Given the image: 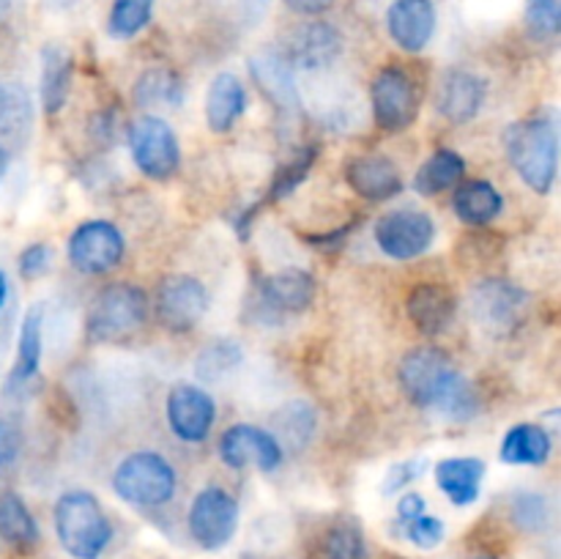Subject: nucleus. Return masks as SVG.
<instances>
[{
	"label": "nucleus",
	"mask_w": 561,
	"mask_h": 559,
	"mask_svg": "<svg viewBox=\"0 0 561 559\" xmlns=\"http://www.w3.org/2000/svg\"><path fill=\"white\" fill-rule=\"evenodd\" d=\"M398 381L416 409H436L447 420L466 422L480 414V395L469 378L436 345H422L400 360Z\"/></svg>",
	"instance_id": "obj_1"
},
{
	"label": "nucleus",
	"mask_w": 561,
	"mask_h": 559,
	"mask_svg": "<svg viewBox=\"0 0 561 559\" xmlns=\"http://www.w3.org/2000/svg\"><path fill=\"white\" fill-rule=\"evenodd\" d=\"M53 524L58 543L75 559H99L113 543V524L102 502L82 488L60 493L53 510Z\"/></svg>",
	"instance_id": "obj_2"
},
{
	"label": "nucleus",
	"mask_w": 561,
	"mask_h": 559,
	"mask_svg": "<svg viewBox=\"0 0 561 559\" xmlns=\"http://www.w3.org/2000/svg\"><path fill=\"white\" fill-rule=\"evenodd\" d=\"M510 164L537 195L553 190L559 170V132L551 118H524L504 135Z\"/></svg>",
	"instance_id": "obj_3"
},
{
	"label": "nucleus",
	"mask_w": 561,
	"mask_h": 559,
	"mask_svg": "<svg viewBox=\"0 0 561 559\" xmlns=\"http://www.w3.org/2000/svg\"><path fill=\"white\" fill-rule=\"evenodd\" d=\"M115 497L135 507H162L179 491V475L164 455L137 449L118 460L113 471Z\"/></svg>",
	"instance_id": "obj_4"
},
{
	"label": "nucleus",
	"mask_w": 561,
	"mask_h": 559,
	"mask_svg": "<svg viewBox=\"0 0 561 559\" xmlns=\"http://www.w3.org/2000/svg\"><path fill=\"white\" fill-rule=\"evenodd\" d=\"M148 318V296L140 285H104L91 301L85 329L91 343H121L131 338Z\"/></svg>",
	"instance_id": "obj_5"
},
{
	"label": "nucleus",
	"mask_w": 561,
	"mask_h": 559,
	"mask_svg": "<svg viewBox=\"0 0 561 559\" xmlns=\"http://www.w3.org/2000/svg\"><path fill=\"white\" fill-rule=\"evenodd\" d=\"M469 307L477 327L485 329L493 338H504V334H513L526 321L529 294L518 283L491 277L471 288Z\"/></svg>",
	"instance_id": "obj_6"
},
{
	"label": "nucleus",
	"mask_w": 561,
	"mask_h": 559,
	"mask_svg": "<svg viewBox=\"0 0 561 559\" xmlns=\"http://www.w3.org/2000/svg\"><path fill=\"white\" fill-rule=\"evenodd\" d=\"M126 140H129V153L137 170L146 179L168 181L170 175H175L181 164V146L168 121L159 115H140L131 121Z\"/></svg>",
	"instance_id": "obj_7"
},
{
	"label": "nucleus",
	"mask_w": 561,
	"mask_h": 559,
	"mask_svg": "<svg viewBox=\"0 0 561 559\" xmlns=\"http://www.w3.org/2000/svg\"><path fill=\"white\" fill-rule=\"evenodd\" d=\"M126 252V239L110 219H88L69 236L66 255L80 274L102 277L121 266Z\"/></svg>",
	"instance_id": "obj_8"
},
{
	"label": "nucleus",
	"mask_w": 561,
	"mask_h": 559,
	"mask_svg": "<svg viewBox=\"0 0 561 559\" xmlns=\"http://www.w3.org/2000/svg\"><path fill=\"white\" fill-rule=\"evenodd\" d=\"M190 535L203 551H219L239 532V502L219 486H206L190 504Z\"/></svg>",
	"instance_id": "obj_9"
},
{
	"label": "nucleus",
	"mask_w": 561,
	"mask_h": 559,
	"mask_svg": "<svg viewBox=\"0 0 561 559\" xmlns=\"http://www.w3.org/2000/svg\"><path fill=\"white\" fill-rule=\"evenodd\" d=\"M373 236L378 250L392 261H416L436 241V223L420 208H394L378 219Z\"/></svg>",
	"instance_id": "obj_10"
},
{
	"label": "nucleus",
	"mask_w": 561,
	"mask_h": 559,
	"mask_svg": "<svg viewBox=\"0 0 561 559\" xmlns=\"http://www.w3.org/2000/svg\"><path fill=\"white\" fill-rule=\"evenodd\" d=\"M370 102L373 118H376L378 129L383 132L409 129L416 118V110H420L414 80L400 66H387V69L378 71L370 85Z\"/></svg>",
	"instance_id": "obj_11"
},
{
	"label": "nucleus",
	"mask_w": 561,
	"mask_h": 559,
	"mask_svg": "<svg viewBox=\"0 0 561 559\" xmlns=\"http://www.w3.org/2000/svg\"><path fill=\"white\" fill-rule=\"evenodd\" d=\"M208 290L206 285L190 274H173V277L162 280L157 288V321L162 323L168 332H190L206 316Z\"/></svg>",
	"instance_id": "obj_12"
},
{
	"label": "nucleus",
	"mask_w": 561,
	"mask_h": 559,
	"mask_svg": "<svg viewBox=\"0 0 561 559\" xmlns=\"http://www.w3.org/2000/svg\"><path fill=\"white\" fill-rule=\"evenodd\" d=\"M164 420L175 438L186 444H203L217 422V403L211 392L197 384H179L164 400Z\"/></svg>",
	"instance_id": "obj_13"
},
{
	"label": "nucleus",
	"mask_w": 561,
	"mask_h": 559,
	"mask_svg": "<svg viewBox=\"0 0 561 559\" xmlns=\"http://www.w3.org/2000/svg\"><path fill=\"white\" fill-rule=\"evenodd\" d=\"M219 458L228 469H247V466H255L261 471H277L283 466L285 449L279 447V442L274 438L272 431H263V427L239 425L228 427L219 438Z\"/></svg>",
	"instance_id": "obj_14"
},
{
	"label": "nucleus",
	"mask_w": 561,
	"mask_h": 559,
	"mask_svg": "<svg viewBox=\"0 0 561 559\" xmlns=\"http://www.w3.org/2000/svg\"><path fill=\"white\" fill-rule=\"evenodd\" d=\"M250 75L255 85L261 88L263 96L274 104L283 118L299 113V82H296V69L290 66L288 55L283 49L263 47L250 58Z\"/></svg>",
	"instance_id": "obj_15"
},
{
	"label": "nucleus",
	"mask_w": 561,
	"mask_h": 559,
	"mask_svg": "<svg viewBox=\"0 0 561 559\" xmlns=\"http://www.w3.org/2000/svg\"><path fill=\"white\" fill-rule=\"evenodd\" d=\"M285 55L296 71H323L343 55V36L329 22H307L296 27Z\"/></svg>",
	"instance_id": "obj_16"
},
{
	"label": "nucleus",
	"mask_w": 561,
	"mask_h": 559,
	"mask_svg": "<svg viewBox=\"0 0 561 559\" xmlns=\"http://www.w3.org/2000/svg\"><path fill=\"white\" fill-rule=\"evenodd\" d=\"M488 85L482 77L471 75V71L455 69L447 71L438 85L436 93V110L444 121L455 126H463L480 115L482 104H485Z\"/></svg>",
	"instance_id": "obj_17"
},
{
	"label": "nucleus",
	"mask_w": 561,
	"mask_h": 559,
	"mask_svg": "<svg viewBox=\"0 0 561 559\" xmlns=\"http://www.w3.org/2000/svg\"><path fill=\"white\" fill-rule=\"evenodd\" d=\"M387 31L403 53H422L436 33L433 0H394L387 11Z\"/></svg>",
	"instance_id": "obj_18"
},
{
	"label": "nucleus",
	"mask_w": 561,
	"mask_h": 559,
	"mask_svg": "<svg viewBox=\"0 0 561 559\" xmlns=\"http://www.w3.org/2000/svg\"><path fill=\"white\" fill-rule=\"evenodd\" d=\"M345 181L359 197L370 203L392 201L403 192V175L392 159L381 153H365L345 164Z\"/></svg>",
	"instance_id": "obj_19"
},
{
	"label": "nucleus",
	"mask_w": 561,
	"mask_h": 559,
	"mask_svg": "<svg viewBox=\"0 0 561 559\" xmlns=\"http://www.w3.org/2000/svg\"><path fill=\"white\" fill-rule=\"evenodd\" d=\"M263 310L272 316H296L305 312L316 299V280L305 269H285V272L268 274L257 285Z\"/></svg>",
	"instance_id": "obj_20"
},
{
	"label": "nucleus",
	"mask_w": 561,
	"mask_h": 559,
	"mask_svg": "<svg viewBox=\"0 0 561 559\" xmlns=\"http://www.w3.org/2000/svg\"><path fill=\"white\" fill-rule=\"evenodd\" d=\"M405 316L425 338H438L453 327L458 316V299L438 283H422L405 299Z\"/></svg>",
	"instance_id": "obj_21"
},
{
	"label": "nucleus",
	"mask_w": 561,
	"mask_h": 559,
	"mask_svg": "<svg viewBox=\"0 0 561 559\" xmlns=\"http://www.w3.org/2000/svg\"><path fill=\"white\" fill-rule=\"evenodd\" d=\"M247 88L233 71H219L206 93V126L214 135H228L247 110Z\"/></svg>",
	"instance_id": "obj_22"
},
{
	"label": "nucleus",
	"mask_w": 561,
	"mask_h": 559,
	"mask_svg": "<svg viewBox=\"0 0 561 559\" xmlns=\"http://www.w3.org/2000/svg\"><path fill=\"white\" fill-rule=\"evenodd\" d=\"M482 480H485V460L474 455L444 458L436 464V486L455 507H469L480 499Z\"/></svg>",
	"instance_id": "obj_23"
},
{
	"label": "nucleus",
	"mask_w": 561,
	"mask_h": 559,
	"mask_svg": "<svg viewBox=\"0 0 561 559\" xmlns=\"http://www.w3.org/2000/svg\"><path fill=\"white\" fill-rule=\"evenodd\" d=\"M453 212L458 214L460 223L482 228L504 212V195L496 184L485 179L463 181L453 192Z\"/></svg>",
	"instance_id": "obj_24"
},
{
	"label": "nucleus",
	"mask_w": 561,
	"mask_h": 559,
	"mask_svg": "<svg viewBox=\"0 0 561 559\" xmlns=\"http://www.w3.org/2000/svg\"><path fill=\"white\" fill-rule=\"evenodd\" d=\"M553 453L551 433L535 422H520L504 433L499 458L510 466H542Z\"/></svg>",
	"instance_id": "obj_25"
},
{
	"label": "nucleus",
	"mask_w": 561,
	"mask_h": 559,
	"mask_svg": "<svg viewBox=\"0 0 561 559\" xmlns=\"http://www.w3.org/2000/svg\"><path fill=\"white\" fill-rule=\"evenodd\" d=\"M71 75H75L71 55L58 44H47L42 49V82H38L42 110L47 115L60 113L66 107V99H69L71 91Z\"/></svg>",
	"instance_id": "obj_26"
},
{
	"label": "nucleus",
	"mask_w": 561,
	"mask_h": 559,
	"mask_svg": "<svg viewBox=\"0 0 561 559\" xmlns=\"http://www.w3.org/2000/svg\"><path fill=\"white\" fill-rule=\"evenodd\" d=\"M466 173V162L455 148H438L433 151L425 162L420 164L414 175V190L420 192L422 197L442 195V192L453 190V186L460 184Z\"/></svg>",
	"instance_id": "obj_27"
},
{
	"label": "nucleus",
	"mask_w": 561,
	"mask_h": 559,
	"mask_svg": "<svg viewBox=\"0 0 561 559\" xmlns=\"http://www.w3.org/2000/svg\"><path fill=\"white\" fill-rule=\"evenodd\" d=\"M42 307H31L20 323V338H16V360L9 373V387H22L31 378H36L42 367Z\"/></svg>",
	"instance_id": "obj_28"
},
{
	"label": "nucleus",
	"mask_w": 561,
	"mask_h": 559,
	"mask_svg": "<svg viewBox=\"0 0 561 559\" xmlns=\"http://www.w3.org/2000/svg\"><path fill=\"white\" fill-rule=\"evenodd\" d=\"M131 99L137 107H179L184 102V82L173 69L151 66L135 80Z\"/></svg>",
	"instance_id": "obj_29"
},
{
	"label": "nucleus",
	"mask_w": 561,
	"mask_h": 559,
	"mask_svg": "<svg viewBox=\"0 0 561 559\" xmlns=\"http://www.w3.org/2000/svg\"><path fill=\"white\" fill-rule=\"evenodd\" d=\"M318 414L310 403L305 400H294V403L283 406L274 417V438L279 442V447L288 449V453H301V449L310 444L312 433H316Z\"/></svg>",
	"instance_id": "obj_30"
},
{
	"label": "nucleus",
	"mask_w": 561,
	"mask_h": 559,
	"mask_svg": "<svg viewBox=\"0 0 561 559\" xmlns=\"http://www.w3.org/2000/svg\"><path fill=\"white\" fill-rule=\"evenodd\" d=\"M0 537L11 546L27 548L38 543V524L25 499L14 491L0 493Z\"/></svg>",
	"instance_id": "obj_31"
},
{
	"label": "nucleus",
	"mask_w": 561,
	"mask_h": 559,
	"mask_svg": "<svg viewBox=\"0 0 561 559\" xmlns=\"http://www.w3.org/2000/svg\"><path fill=\"white\" fill-rule=\"evenodd\" d=\"M241 362H244V351H241V345L236 343V340L217 338L211 340L201 354H197L195 373L201 381L214 384V381H222L225 376H230Z\"/></svg>",
	"instance_id": "obj_32"
},
{
	"label": "nucleus",
	"mask_w": 561,
	"mask_h": 559,
	"mask_svg": "<svg viewBox=\"0 0 561 559\" xmlns=\"http://www.w3.org/2000/svg\"><path fill=\"white\" fill-rule=\"evenodd\" d=\"M316 159H318V148L312 146V142L310 146L296 148V151L290 153V157L285 159L277 170H274V179H272V186H268L266 201L274 203V201H285L288 195H294V192L299 190V184H305V179L310 175Z\"/></svg>",
	"instance_id": "obj_33"
},
{
	"label": "nucleus",
	"mask_w": 561,
	"mask_h": 559,
	"mask_svg": "<svg viewBox=\"0 0 561 559\" xmlns=\"http://www.w3.org/2000/svg\"><path fill=\"white\" fill-rule=\"evenodd\" d=\"M153 0H113L107 16V33L118 42L137 36L151 22Z\"/></svg>",
	"instance_id": "obj_34"
},
{
	"label": "nucleus",
	"mask_w": 561,
	"mask_h": 559,
	"mask_svg": "<svg viewBox=\"0 0 561 559\" xmlns=\"http://www.w3.org/2000/svg\"><path fill=\"white\" fill-rule=\"evenodd\" d=\"M323 557L327 559H365L367 557V543L365 532L356 521H340L332 526L323 540Z\"/></svg>",
	"instance_id": "obj_35"
},
{
	"label": "nucleus",
	"mask_w": 561,
	"mask_h": 559,
	"mask_svg": "<svg viewBox=\"0 0 561 559\" xmlns=\"http://www.w3.org/2000/svg\"><path fill=\"white\" fill-rule=\"evenodd\" d=\"M526 25L540 38H553L561 31V0H526Z\"/></svg>",
	"instance_id": "obj_36"
},
{
	"label": "nucleus",
	"mask_w": 561,
	"mask_h": 559,
	"mask_svg": "<svg viewBox=\"0 0 561 559\" xmlns=\"http://www.w3.org/2000/svg\"><path fill=\"white\" fill-rule=\"evenodd\" d=\"M403 526V537L405 540L414 543L416 548H422V551H431V548H438L442 546L444 535H447V526H444L442 518H436V515H416V518L405 521Z\"/></svg>",
	"instance_id": "obj_37"
},
{
	"label": "nucleus",
	"mask_w": 561,
	"mask_h": 559,
	"mask_svg": "<svg viewBox=\"0 0 561 559\" xmlns=\"http://www.w3.org/2000/svg\"><path fill=\"white\" fill-rule=\"evenodd\" d=\"M513 521L526 532H540L548 524V504L540 493H518L513 499Z\"/></svg>",
	"instance_id": "obj_38"
},
{
	"label": "nucleus",
	"mask_w": 561,
	"mask_h": 559,
	"mask_svg": "<svg viewBox=\"0 0 561 559\" xmlns=\"http://www.w3.org/2000/svg\"><path fill=\"white\" fill-rule=\"evenodd\" d=\"M425 469H427L425 458H409V460H400V464L389 466L387 477H383V482H381V493L392 497V493L403 491V488H409L411 482L420 480V477L425 475Z\"/></svg>",
	"instance_id": "obj_39"
},
{
	"label": "nucleus",
	"mask_w": 561,
	"mask_h": 559,
	"mask_svg": "<svg viewBox=\"0 0 561 559\" xmlns=\"http://www.w3.org/2000/svg\"><path fill=\"white\" fill-rule=\"evenodd\" d=\"M53 261H55V252L49 244H44V241L27 244L25 250L20 252V274L25 280H38L53 269Z\"/></svg>",
	"instance_id": "obj_40"
},
{
	"label": "nucleus",
	"mask_w": 561,
	"mask_h": 559,
	"mask_svg": "<svg viewBox=\"0 0 561 559\" xmlns=\"http://www.w3.org/2000/svg\"><path fill=\"white\" fill-rule=\"evenodd\" d=\"M20 447H22L20 427H16L11 420H5V417H0V471L9 469V466L14 464L16 455H20Z\"/></svg>",
	"instance_id": "obj_41"
},
{
	"label": "nucleus",
	"mask_w": 561,
	"mask_h": 559,
	"mask_svg": "<svg viewBox=\"0 0 561 559\" xmlns=\"http://www.w3.org/2000/svg\"><path fill=\"white\" fill-rule=\"evenodd\" d=\"M91 137L96 146H113L118 137V121H115L113 110H102L91 118Z\"/></svg>",
	"instance_id": "obj_42"
},
{
	"label": "nucleus",
	"mask_w": 561,
	"mask_h": 559,
	"mask_svg": "<svg viewBox=\"0 0 561 559\" xmlns=\"http://www.w3.org/2000/svg\"><path fill=\"white\" fill-rule=\"evenodd\" d=\"M16 110H20V93L0 80V132L9 129L11 121H16Z\"/></svg>",
	"instance_id": "obj_43"
},
{
	"label": "nucleus",
	"mask_w": 561,
	"mask_h": 559,
	"mask_svg": "<svg viewBox=\"0 0 561 559\" xmlns=\"http://www.w3.org/2000/svg\"><path fill=\"white\" fill-rule=\"evenodd\" d=\"M425 510H427L425 499H422L420 493L409 491V493H403V497H400V502H398V521H400V524H405V521L416 518V515H422Z\"/></svg>",
	"instance_id": "obj_44"
},
{
	"label": "nucleus",
	"mask_w": 561,
	"mask_h": 559,
	"mask_svg": "<svg viewBox=\"0 0 561 559\" xmlns=\"http://www.w3.org/2000/svg\"><path fill=\"white\" fill-rule=\"evenodd\" d=\"M290 11L296 14H305V16H318L323 11H329L334 5V0H285Z\"/></svg>",
	"instance_id": "obj_45"
},
{
	"label": "nucleus",
	"mask_w": 561,
	"mask_h": 559,
	"mask_svg": "<svg viewBox=\"0 0 561 559\" xmlns=\"http://www.w3.org/2000/svg\"><path fill=\"white\" fill-rule=\"evenodd\" d=\"M351 230H354V223L345 225V228H337L334 233H327V236H321V239H310V241L316 247H323V250H334V247L345 244V239H348Z\"/></svg>",
	"instance_id": "obj_46"
},
{
	"label": "nucleus",
	"mask_w": 561,
	"mask_h": 559,
	"mask_svg": "<svg viewBox=\"0 0 561 559\" xmlns=\"http://www.w3.org/2000/svg\"><path fill=\"white\" fill-rule=\"evenodd\" d=\"M9 294H11V285H9V274L0 269V312H3V307L9 305Z\"/></svg>",
	"instance_id": "obj_47"
},
{
	"label": "nucleus",
	"mask_w": 561,
	"mask_h": 559,
	"mask_svg": "<svg viewBox=\"0 0 561 559\" xmlns=\"http://www.w3.org/2000/svg\"><path fill=\"white\" fill-rule=\"evenodd\" d=\"M9 162H11L9 148H5L3 142H0V181H3V179H5V173H9Z\"/></svg>",
	"instance_id": "obj_48"
},
{
	"label": "nucleus",
	"mask_w": 561,
	"mask_h": 559,
	"mask_svg": "<svg viewBox=\"0 0 561 559\" xmlns=\"http://www.w3.org/2000/svg\"><path fill=\"white\" fill-rule=\"evenodd\" d=\"M44 5H49L53 11H64L69 5H75V0H44Z\"/></svg>",
	"instance_id": "obj_49"
},
{
	"label": "nucleus",
	"mask_w": 561,
	"mask_h": 559,
	"mask_svg": "<svg viewBox=\"0 0 561 559\" xmlns=\"http://www.w3.org/2000/svg\"><path fill=\"white\" fill-rule=\"evenodd\" d=\"M477 559H493V557H477Z\"/></svg>",
	"instance_id": "obj_50"
}]
</instances>
